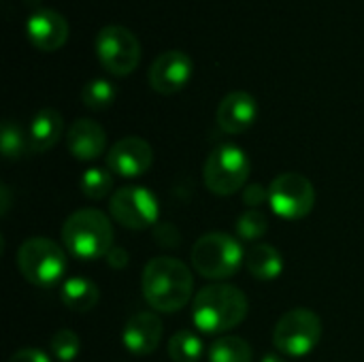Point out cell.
<instances>
[{
	"mask_svg": "<svg viewBox=\"0 0 364 362\" xmlns=\"http://www.w3.org/2000/svg\"><path fill=\"white\" fill-rule=\"evenodd\" d=\"M141 288L147 305L162 314H175L188 305L194 290L190 269L171 256L151 258L141 277Z\"/></svg>",
	"mask_w": 364,
	"mask_h": 362,
	"instance_id": "6da1fadb",
	"label": "cell"
},
{
	"mask_svg": "<svg viewBox=\"0 0 364 362\" xmlns=\"http://www.w3.org/2000/svg\"><path fill=\"white\" fill-rule=\"evenodd\" d=\"M250 303L243 290L230 284L205 286L192 301V322L205 335H222L237 329L247 316Z\"/></svg>",
	"mask_w": 364,
	"mask_h": 362,
	"instance_id": "7a4b0ae2",
	"label": "cell"
},
{
	"mask_svg": "<svg viewBox=\"0 0 364 362\" xmlns=\"http://www.w3.org/2000/svg\"><path fill=\"white\" fill-rule=\"evenodd\" d=\"M62 243L73 258H107L113 247V224L98 209H79L62 226Z\"/></svg>",
	"mask_w": 364,
	"mask_h": 362,
	"instance_id": "3957f363",
	"label": "cell"
},
{
	"mask_svg": "<svg viewBox=\"0 0 364 362\" xmlns=\"http://www.w3.org/2000/svg\"><path fill=\"white\" fill-rule=\"evenodd\" d=\"M245 260L243 245L226 233L203 235L192 247V265L198 275L213 282L230 280Z\"/></svg>",
	"mask_w": 364,
	"mask_h": 362,
	"instance_id": "277c9868",
	"label": "cell"
},
{
	"mask_svg": "<svg viewBox=\"0 0 364 362\" xmlns=\"http://www.w3.org/2000/svg\"><path fill=\"white\" fill-rule=\"evenodd\" d=\"M17 267L26 282L41 288H49L64 277L68 260L66 252L55 241L45 237H32L19 245Z\"/></svg>",
	"mask_w": 364,
	"mask_h": 362,
	"instance_id": "5b68a950",
	"label": "cell"
},
{
	"mask_svg": "<svg viewBox=\"0 0 364 362\" xmlns=\"http://www.w3.org/2000/svg\"><path fill=\"white\" fill-rule=\"evenodd\" d=\"M250 171L252 164L247 154L232 143H224L207 156L203 166V179L207 190L215 196H232L245 188Z\"/></svg>",
	"mask_w": 364,
	"mask_h": 362,
	"instance_id": "8992f818",
	"label": "cell"
},
{
	"mask_svg": "<svg viewBox=\"0 0 364 362\" xmlns=\"http://www.w3.org/2000/svg\"><path fill=\"white\" fill-rule=\"evenodd\" d=\"M322 339V320L311 309L299 307L279 318L273 329L275 348L290 358L311 354Z\"/></svg>",
	"mask_w": 364,
	"mask_h": 362,
	"instance_id": "52a82bcc",
	"label": "cell"
},
{
	"mask_svg": "<svg viewBox=\"0 0 364 362\" xmlns=\"http://www.w3.org/2000/svg\"><path fill=\"white\" fill-rule=\"evenodd\" d=\"M96 55L105 70L126 77L141 62V43L124 26H105L96 34Z\"/></svg>",
	"mask_w": 364,
	"mask_h": 362,
	"instance_id": "ba28073f",
	"label": "cell"
},
{
	"mask_svg": "<svg viewBox=\"0 0 364 362\" xmlns=\"http://www.w3.org/2000/svg\"><path fill=\"white\" fill-rule=\"evenodd\" d=\"M269 205L284 220H303L316 205L314 183L301 173H282L269 186Z\"/></svg>",
	"mask_w": 364,
	"mask_h": 362,
	"instance_id": "9c48e42d",
	"label": "cell"
},
{
	"mask_svg": "<svg viewBox=\"0 0 364 362\" xmlns=\"http://www.w3.org/2000/svg\"><path fill=\"white\" fill-rule=\"evenodd\" d=\"M109 211L117 224L128 230H145L158 222V198L143 186L119 188L109 203Z\"/></svg>",
	"mask_w": 364,
	"mask_h": 362,
	"instance_id": "30bf717a",
	"label": "cell"
},
{
	"mask_svg": "<svg viewBox=\"0 0 364 362\" xmlns=\"http://www.w3.org/2000/svg\"><path fill=\"white\" fill-rule=\"evenodd\" d=\"M192 77V58L183 51H164L160 53L147 73L149 85L162 96L181 92Z\"/></svg>",
	"mask_w": 364,
	"mask_h": 362,
	"instance_id": "8fae6325",
	"label": "cell"
},
{
	"mask_svg": "<svg viewBox=\"0 0 364 362\" xmlns=\"http://www.w3.org/2000/svg\"><path fill=\"white\" fill-rule=\"evenodd\" d=\"M154 164V149L141 137L119 139L107 154V166L111 173L132 179L145 175Z\"/></svg>",
	"mask_w": 364,
	"mask_h": 362,
	"instance_id": "7c38bea8",
	"label": "cell"
},
{
	"mask_svg": "<svg viewBox=\"0 0 364 362\" xmlns=\"http://www.w3.org/2000/svg\"><path fill=\"white\" fill-rule=\"evenodd\" d=\"M30 43L41 51H58L68 41V21L53 9H36L26 23Z\"/></svg>",
	"mask_w": 364,
	"mask_h": 362,
	"instance_id": "4fadbf2b",
	"label": "cell"
},
{
	"mask_svg": "<svg viewBox=\"0 0 364 362\" xmlns=\"http://www.w3.org/2000/svg\"><path fill=\"white\" fill-rule=\"evenodd\" d=\"M258 117V102L247 92H230L222 98L215 111L218 126L228 134H241L254 126Z\"/></svg>",
	"mask_w": 364,
	"mask_h": 362,
	"instance_id": "5bb4252c",
	"label": "cell"
},
{
	"mask_svg": "<svg viewBox=\"0 0 364 362\" xmlns=\"http://www.w3.org/2000/svg\"><path fill=\"white\" fill-rule=\"evenodd\" d=\"M162 333H164L162 320L154 312H139L126 322L122 341L130 354L147 356L160 346Z\"/></svg>",
	"mask_w": 364,
	"mask_h": 362,
	"instance_id": "9a60e30c",
	"label": "cell"
},
{
	"mask_svg": "<svg viewBox=\"0 0 364 362\" xmlns=\"http://www.w3.org/2000/svg\"><path fill=\"white\" fill-rule=\"evenodd\" d=\"M66 145H68V151L77 160L90 162V160H96V158H100L105 154V149H107V132L98 122L81 117V119H75L70 124Z\"/></svg>",
	"mask_w": 364,
	"mask_h": 362,
	"instance_id": "2e32d148",
	"label": "cell"
},
{
	"mask_svg": "<svg viewBox=\"0 0 364 362\" xmlns=\"http://www.w3.org/2000/svg\"><path fill=\"white\" fill-rule=\"evenodd\" d=\"M62 132H64L62 113H60L58 109H51V107L41 109V111L32 117L30 128H28L30 151H34V154H45V151H49V149L62 139Z\"/></svg>",
	"mask_w": 364,
	"mask_h": 362,
	"instance_id": "e0dca14e",
	"label": "cell"
},
{
	"mask_svg": "<svg viewBox=\"0 0 364 362\" xmlns=\"http://www.w3.org/2000/svg\"><path fill=\"white\" fill-rule=\"evenodd\" d=\"M245 267L252 277L260 282H273L284 273V258L277 247L269 243H256L245 254Z\"/></svg>",
	"mask_w": 364,
	"mask_h": 362,
	"instance_id": "ac0fdd59",
	"label": "cell"
},
{
	"mask_svg": "<svg viewBox=\"0 0 364 362\" xmlns=\"http://www.w3.org/2000/svg\"><path fill=\"white\" fill-rule=\"evenodd\" d=\"M62 303L77 314H85L92 312L98 301H100V290L94 282L85 280V277H70L62 284V292H60Z\"/></svg>",
	"mask_w": 364,
	"mask_h": 362,
	"instance_id": "d6986e66",
	"label": "cell"
},
{
	"mask_svg": "<svg viewBox=\"0 0 364 362\" xmlns=\"http://www.w3.org/2000/svg\"><path fill=\"white\" fill-rule=\"evenodd\" d=\"M209 362H252V346L241 337H220L209 346Z\"/></svg>",
	"mask_w": 364,
	"mask_h": 362,
	"instance_id": "ffe728a7",
	"label": "cell"
},
{
	"mask_svg": "<svg viewBox=\"0 0 364 362\" xmlns=\"http://www.w3.org/2000/svg\"><path fill=\"white\" fill-rule=\"evenodd\" d=\"M0 149H2V158L6 162H15L21 160L28 151H30V141L28 134L23 132V128L13 122V119H4L2 122V130H0Z\"/></svg>",
	"mask_w": 364,
	"mask_h": 362,
	"instance_id": "44dd1931",
	"label": "cell"
},
{
	"mask_svg": "<svg viewBox=\"0 0 364 362\" xmlns=\"http://www.w3.org/2000/svg\"><path fill=\"white\" fill-rule=\"evenodd\" d=\"M203 354V341L192 331H179L168 341V356L173 362H198Z\"/></svg>",
	"mask_w": 364,
	"mask_h": 362,
	"instance_id": "7402d4cb",
	"label": "cell"
},
{
	"mask_svg": "<svg viewBox=\"0 0 364 362\" xmlns=\"http://www.w3.org/2000/svg\"><path fill=\"white\" fill-rule=\"evenodd\" d=\"M115 96H117V87L111 81L98 79V77L87 81L81 90V100L92 111H102V109L111 107Z\"/></svg>",
	"mask_w": 364,
	"mask_h": 362,
	"instance_id": "603a6c76",
	"label": "cell"
},
{
	"mask_svg": "<svg viewBox=\"0 0 364 362\" xmlns=\"http://www.w3.org/2000/svg\"><path fill=\"white\" fill-rule=\"evenodd\" d=\"M113 173L109 169H87L83 175H81V192L90 198V201H102L105 196H109V192L113 190Z\"/></svg>",
	"mask_w": 364,
	"mask_h": 362,
	"instance_id": "cb8c5ba5",
	"label": "cell"
},
{
	"mask_svg": "<svg viewBox=\"0 0 364 362\" xmlns=\"http://www.w3.org/2000/svg\"><path fill=\"white\" fill-rule=\"evenodd\" d=\"M269 230V218L260 209H247L237 218V233L243 241H258Z\"/></svg>",
	"mask_w": 364,
	"mask_h": 362,
	"instance_id": "d4e9b609",
	"label": "cell"
},
{
	"mask_svg": "<svg viewBox=\"0 0 364 362\" xmlns=\"http://www.w3.org/2000/svg\"><path fill=\"white\" fill-rule=\"evenodd\" d=\"M51 354L60 362H73L81 354V339L75 331L70 329H60L51 337Z\"/></svg>",
	"mask_w": 364,
	"mask_h": 362,
	"instance_id": "484cf974",
	"label": "cell"
},
{
	"mask_svg": "<svg viewBox=\"0 0 364 362\" xmlns=\"http://www.w3.org/2000/svg\"><path fill=\"white\" fill-rule=\"evenodd\" d=\"M243 203L250 209H258L260 205L269 203V188L260 186V183H252L243 190Z\"/></svg>",
	"mask_w": 364,
	"mask_h": 362,
	"instance_id": "4316f807",
	"label": "cell"
},
{
	"mask_svg": "<svg viewBox=\"0 0 364 362\" xmlns=\"http://www.w3.org/2000/svg\"><path fill=\"white\" fill-rule=\"evenodd\" d=\"M9 362H51L49 361V356L45 354V352H41V350H34V348H26V350H19V352H15Z\"/></svg>",
	"mask_w": 364,
	"mask_h": 362,
	"instance_id": "83f0119b",
	"label": "cell"
},
{
	"mask_svg": "<svg viewBox=\"0 0 364 362\" xmlns=\"http://www.w3.org/2000/svg\"><path fill=\"white\" fill-rule=\"evenodd\" d=\"M107 262L111 269H124L128 265V252L124 247H111V252L107 254Z\"/></svg>",
	"mask_w": 364,
	"mask_h": 362,
	"instance_id": "f1b7e54d",
	"label": "cell"
},
{
	"mask_svg": "<svg viewBox=\"0 0 364 362\" xmlns=\"http://www.w3.org/2000/svg\"><path fill=\"white\" fill-rule=\"evenodd\" d=\"M0 194H2V215H6L9 213V188L6 186H2V190H0Z\"/></svg>",
	"mask_w": 364,
	"mask_h": 362,
	"instance_id": "f546056e",
	"label": "cell"
},
{
	"mask_svg": "<svg viewBox=\"0 0 364 362\" xmlns=\"http://www.w3.org/2000/svg\"><path fill=\"white\" fill-rule=\"evenodd\" d=\"M260 362H288L284 356H277V354H267Z\"/></svg>",
	"mask_w": 364,
	"mask_h": 362,
	"instance_id": "4dcf8cb0",
	"label": "cell"
}]
</instances>
